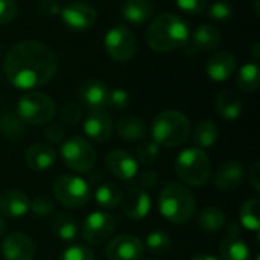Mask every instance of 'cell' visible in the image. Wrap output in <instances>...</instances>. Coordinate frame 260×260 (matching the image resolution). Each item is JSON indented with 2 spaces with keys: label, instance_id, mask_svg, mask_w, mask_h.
Here are the masks:
<instances>
[{
  "label": "cell",
  "instance_id": "9a60e30c",
  "mask_svg": "<svg viewBox=\"0 0 260 260\" xmlns=\"http://www.w3.org/2000/svg\"><path fill=\"white\" fill-rule=\"evenodd\" d=\"M2 256L5 260H32L35 244L26 233H11L2 239Z\"/></svg>",
  "mask_w": 260,
  "mask_h": 260
},
{
  "label": "cell",
  "instance_id": "f1b7e54d",
  "mask_svg": "<svg viewBox=\"0 0 260 260\" xmlns=\"http://www.w3.org/2000/svg\"><path fill=\"white\" fill-rule=\"evenodd\" d=\"M122 197H123V190L114 183H104L94 192V200L98 206H101L105 210L119 207Z\"/></svg>",
  "mask_w": 260,
  "mask_h": 260
},
{
  "label": "cell",
  "instance_id": "603a6c76",
  "mask_svg": "<svg viewBox=\"0 0 260 260\" xmlns=\"http://www.w3.org/2000/svg\"><path fill=\"white\" fill-rule=\"evenodd\" d=\"M215 108L218 114L225 120H236L242 113V102L239 96L232 90H222L215 99Z\"/></svg>",
  "mask_w": 260,
  "mask_h": 260
},
{
  "label": "cell",
  "instance_id": "bcb514c9",
  "mask_svg": "<svg viewBox=\"0 0 260 260\" xmlns=\"http://www.w3.org/2000/svg\"><path fill=\"white\" fill-rule=\"evenodd\" d=\"M38 6L41 12L47 15H59L61 12V5L58 3V0H40Z\"/></svg>",
  "mask_w": 260,
  "mask_h": 260
},
{
  "label": "cell",
  "instance_id": "ba28073f",
  "mask_svg": "<svg viewBox=\"0 0 260 260\" xmlns=\"http://www.w3.org/2000/svg\"><path fill=\"white\" fill-rule=\"evenodd\" d=\"M59 154L66 166L79 174L90 172L96 163V151L93 145L81 136L66 139L61 143Z\"/></svg>",
  "mask_w": 260,
  "mask_h": 260
},
{
  "label": "cell",
  "instance_id": "6da1fadb",
  "mask_svg": "<svg viewBox=\"0 0 260 260\" xmlns=\"http://www.w3.org/2000/svg\"><path fill=\"white\" fill-rule=\"evenodd\" d=\"M58 70V56L46 43L26 40L14 44L5 56V75L18 90L46 85Z\"/></svg>",
  "mask_w": 260,
  "mask_h": 260
},
{
  "label": "cell",
  "instance_id": "ee69618b",
  "mask_svg": "<svg viewBox=\"0 0 260 260\" xmlns=\"http://www.w3.org/2000/svg\"><path fill=\"white\" fill-rule=\"evenodd\" d=\"M158 184V174L152 169H148L145 171L142 175H140V187L145 189V190H152L155 189Z\"/></svg>",
  "mask_w": 260,
  "mask_h": 260
},
{
  "label": "cell",
  "instance_id": "7bdbcfd3",
  "mask_svg": "<svg viewBox=\"0 0 260 260\" xmlns=\"http://www.w3.org/2000/svg\"><path fill=\"white\" fill-rule=\"evenodd\" d=\"M44 136L49 140V143H53V145H58L59 143L61 145L66 140V129L59 123H52V125H49L46 128Z\"/></svg>",
  "mask_w": 260,
  "mask_h": 260
},
{
  "label": "cell",
  "instance_id": "7402d4cb",
  "mask_svg": "<svg viewBox=\"0 0 260 260\" xmlns=\"http://www.w3.org/2000/svg\"><path fill=\"white\" fill-rule=\"evenodd\" d=\"M30 209L29 197L20 190H6L0 193V213L6 218H21Z\"/></svg>",
  "mask_w": 260,
  "mask_h": 260
},
{
  "label": "cell",
  "instance_id": "7c38bea8",
  "mask_svg": "<svg viewBox=\"0 0 260 260\" xmlns=\"http://www.w3.org/2000/svg\"><path fill=\"white\" fill-rule=\"evenodd\" d=\"M151 206H152V203H151L149 192L139 186L128 189L126 193H123L122 201H120L123 215L133 221H140V219L146 218L151 210Z\"/></svg>",
  "mask_w": 260,
  "mask_h": 260
},
{
  "label": "cell",
  "instance_id": "4fadbf2b",
  "mask_svg": "<svg viewBox=\"0 0 260 260\" xmlns=\"http://www.w3.org/2000/svg\"><path fill=\"white\" fill-rule=\"evenodd\" d=\"M221 260H251L248 244L241 236V230L236 222L227 225V235L219 245Z\"/></svg>",
  "mask_w": 260,
  "mask_h": 260
},
{
  "label": "cell",
  "instance_id": "c3c4849f",
  "mask_svg": "<svg viewBox=\"0 0 260 260\" xmlns=\"http://www.w3.org/2000/svg\"><path fill=\"white\" fill-rule=\"evenodd\" d=\"M5 235H6V224H5V221L0 218V239H3Z\"/></svg>",
  "mask_w": 260,
  "mask_h": 260
},
{
  "label": "cell",
  "instance_id": "f546056e",
  "mask_svg": "<svg viewBox=\"0 0 260 260\" xmlns=\"http://www.w3.org/2000/svg\"><path fill=\"white\" fill-rule=\"evenodd\" d=\"M239 219L244 229L250 232H259L260 229V203L257 198L247 200L239 210Z\"/></svg>",
  "mask_w": 260,
  "mask_h": 260
},
{
  "label": "cell",
  "instance_id": "7dc6e473",
  "mask_svg": "<svg viewBox=\"0 0 260 260\" xmlns=\"http://www.w3.org/2000/svg\"><path fill=\"white\" fill-rule=\"evenodd\" d=\"M190 260H218V259H216V257H213V256H209V254H200V256L192 257Z\"/></svg>",
  "mask_w": 260,
  "mask_h": 260
},
{
  "label": "cell",
  "instance_id": "52a82bcc",
  "mask_svg": "<svg viewBox=\"0 0 260 260\" xmlns=\"http://www.w3.org/2000/svg\"><path fill=\"white\" fill-rule=\"evenodd\" d=\"M56 114L55 102L43 93L29 91L17 102V116L29 125H46Z\"/></svg>",
  "mask_w": 260,
  "mask_h": 260
},
{
  "label": "cell",
  "instance_id": "74e56055",
  "mask_svg": "<svg viewBox=\"0 0 260 260\" xmlns=\"http://www.w3.org/2000/svg\"><path fill=\"white\" fill-rule=\"evenodd\" d=\"M59 119L67 126H76L82 119V107L75 102L64 105L59 113Z\"/></svg>",
  "mask_w": 260,
  "mask_h": 260
},
{
  "label": "cell",
  "instance_id": "836d02e7",
  "mask_svg": "<svg viewBox=\"0 0 260 260\" xmlns=\"http://www.w3.org/2000/svg\"><path fill=\"white\" fill-rule=\"evenodd\" d=\"M145 247L154 254H166L172 247V239H171L169 233H166L163 230H155L146 236Z\"/></svg>",
  "mask_w": 260,
  "mask_h": 260
},
{
  "label": "cell",
  "instance_id": "2e32d148",
  "mask_svg": "<svg viewBox=\"0 0 260 260\" xmlns=\"http://www.w3.org/2000/svg\"><path fill=\"white\" fill-rule=\"evenodd\" d=\"M84 133L98 143L107 142L113 134V122L104 108H91L84 120Z\"/></svg>",
  "mask_w": 260,
  "mask_h": 260
},
{
  "label": "cell",
  "instance_id": "8d00e7d4",
  "mask_svg": "<svg viewBox=\"0 0 260 260\" xmlns=\"http://www.w3.org/2000/svg\"><path fill=\"white\" fill-rule=\"evenodd\" d=\"M207 14H209L210 20H213L216 23H224V21L232 18L233 9H232V6L225 0H218V2L210 5Z\"/></svg>",
  "mask_w": 260,
  "mask_h": 260
},
{
  "label": "cell",
  "instance_id": "30bf717a",
  "mask_svg": "<svg viewBox=\"0 0 260 260\" xmlns=\"http://www.w3.org/2000/svg\"><path fill=\"white\" fill-rule=\"evenodd\" d=\"M117 222H119L117 216L107 212L96 210L90 213L82 224L81 229L82 239L90 245H101L111 238V235L117 227Z\"/></svg>",
  "mask_w": 260,
  "mask_h": 260
},
{
  "label": "cell",
  "instance_id": "f907efd6",
  "mask_svg": "<svg viewBox=\"0 0 260 260\" xmlns=\"http://www.w3.org/2000/svg\"><path fill=\"white\" fill-rule=\"evenodd\" d=\"M256 260H260V257H259V256H257V257H256Z\"/></svg>",
  "mask_w": 260,
  "mask_h": 260
},
{
  "label": "cell",
  "instance_id": "d590c367",
  "mask_svg": "<svg viewBox=\"0 0 260 260\" xmlns=\"http://www.w3.org/2000/svg\"><path fill=\"white\" fill-rule=\"evenodd\" d=\"M29 210L35 216L46 218L49 215H53V212H55V201L50 197L40 195V197H37V198H34L30 201V209Z\"/></svg>",
  "mask_w": 260,
  "mask_h": 260
},
{
  "label": "cell",
  "instance_id": "8fae6325",
  "mask_svg": "<svg viewBox=\"0 0 260 260\" xmlns=\"http://www.w3.org/2000/svg\"><path fill=\"white\" fill-rule=\"evenodd\" d=\"M61 20L72 30H87L94 26L98 20L96 8L85 0H75L61 8Z\"/></svg>",
  "mask_w": 260,
  "mask_h": 260
},
{
  "label": "cell",
  "instance_id": "e575fe53",
  "mask_svg": "<svg viewBox=\"0 0 260 260\" xmlns=\"http://www.w3.org/2000/svg\"><path fill=\"white\" fill-rule=\"evenodd\" d=\"M160 157V146L155 142H142L134 154V158L139 165H154Z\"/></svg>",
  "mask_w": 260,
  "mask_h": 260
},
{
  "label": "cell",
  "instance_id": "4316f807",
  "mask_svg": "<svg viewBox=\"0 0 260 260\" xmlns=\"http://www.w3.org/2000/svg\"><path fill=\"white\" fill-rule=\"evenodd\" d=\"M221 41H222L221 32L213 24H201L197 27L193 34V46L197 50H203V52L216 50Z\"/></svg>",
  "mask_w": 260,
  "mask_h": 260
},
{
  "label": "cell",
  "instance_id": "484cf974",
  "mask_svg": "<svg viewBox=\"0 0 260 260\" xmlns=\"http://www.w3.org/2000/svg\"><path fill=\"white\" fill-rule=\"evenodd\" d=\"M50 229L53 235L64 242H70L78 236V224L75 218L67 212H55L52 216Z\"/></svg>",
  "mask_w": 260,
  "mask_h": 260
},
{
  "label": "cell",
  "instance_id": "7a4b0ae2",
  "mask_svg": "<svg viewBox=\"0 0 260 260\" xmlns=\"http://www.w3.org/2000/svg\"><path fill=\"white\" fill-rule=\"evenodd\" d=\"M146 43L155 52H172L186 47L190 38L187 23L172 12L157 15L146 29Z\"/></svg>",
  "mask_w": 260,
  "mask_h": 260
},
{
  "label": "cell",
  "instance_id": "3957f363",
  "mask_svg": "<svg viewBox=\"0 0 260 260\" xmlns=\"http://www.w3.org/2000/svg\"><path fill=\"white\" fill-rule=\"evenodd\" d=\"M158 210L166 221L183 225L195 216L197 201L184 184L168 183L158 193Z\"/></svg>",
  "mask_w": 260,
  "mask_h": 260
},
{
  "label": "cell",
  "instance_id": "f35d334b",
  "mask_svg": "<svg viewBox=\"0 0 260 260\" xmlns=\"http://www.w3.org/2000/svg\"><path fill=\"white\" fill-rule=\"evenodd\" d=\"M58 260H96L94 253L85 245H72L66 248Z\"/></svg>",
  "mask_w": 260,
  "mask_h": 260
},
{
  "label": "cell",
  "instance_id": "83f0119b",
  "mask_svg": "<svg viewBox=\"0 0 260 260\" xmlns=\"http://www.w3.org/2000/svg\"><path fill=\"white\" fill-rule=\"evenodd\" d=\"M198 227L206 233H216L222 230L227 224V218L224 212L218 207H204L200 210L197 218Z\"/></svg>",
  "mask_w": 260,
  "mask_h": 260
},
{
  "label": "cell",
  "instance_id": "681fc988",
  "mask_svg": "<svg viewBox=\"0 0 260 260\" xmlns=\"http://www.w3.org/2000/svg\"><path fill=\"white\" fill-rule=\"evenodd\" d=\"M257 50H259V43H256V44H254V47H253V56H254V59H257V58H259Z\"/></svg>",
  "mask_w": 260,
  "mask_h": 260
},
{
  "label": "cell",
  "instance_id": "5b68a950",
  "mask_svg": "<svg viewBox=\"0 0 260 260\" xmlns=\"http://www.w3.org/2000/svg\"><path fill=\"white\" fill-rule=\"evenodd\" d=\"M178 178L190 187H203L212 175V163L201 148H186L175 158Z\"/></svg>",
  "mask_w": 260,
  "mask_h": 260
},
{
  "label": "cell",
  "instance_id": "1f68e13d",
  "mask_svg": "<svg viewBox=\"0 0 260 260\" xmlns=\"http://www.w3.org/2000/svg\"><path fill=\"white\" fill-rule=\"evenodd\" d=\"M259 67L256 62H247L238 73V87L245 93H256L259 90Z\"/></svg>",
  "mask_w": 260,
  "mask_h": 260
},
{
  "label": "cell",
  "instance_id": "ac0fdd59",
  "mask_svg": "<svg viewBox=\"0 0 260 260\" xmlns=\"http://www.w3.org/2000/svg\"><path fill=\"white\" fill-rule=\"evenodd\" d=\"M244 181V169L239 161H224L215 174V186L219 192L232 193L236 192Z\"/></svg>",
  "mask_w": 260,
  "mask_h": 260
},
{
  "label": "cell",
  "instance_id": "b9f144b4",
  "mask_svg": "<svg viewBox=\"0 0 260 260\" xmlns=\"http://www.w3.org/2000/svg\"><path fill=\"white\" fill-rule=\"evenodd\" d=\"M177 6L187 14H201L207 8V0H175Z\"/></svg>",
  "mask_w": 260,
  "mask_h": 260
},
{
  "label": "cell",
  "instance_id": "cb8c5ba5",
  "mask_svg": "<svg viewBox=\"0 0 260 260\" xmlns=\"http://www.w3.org/2000/svg\"><path fill=\"white\" fill-rule=\"evenodd\" d=\"M117 134L125 142H142L146 136V123L137 116H123L117 122Z\"/></svg>",
  "mask_w": 260,
  "mask_h": 260
},
{
  "label": "cell",
  "instance_id": "5bb4252c",
  "mask_svg": "<svg viewBox=\"0 0 260 260\" xmlns=\"http://www.w3.org/2000/svg\"><path fill=\"white\" fill-rule=\"evenodd\" d=\"M145 247L142 241L133 235L116 236L107 247L105 254L108 260H140Z\"/></svg>",
  "mask_w": 260,
  "mask_h": 260
},
{
  "label": "cell",
  "instance_id": "277c9868",
  "mask_svg": "<svg viewBox=\"0 0 260 260\" xmlns=\"http://www.w3.org/2000/svg\"><path fill=\"white\" fill-rule=\"evenodd\" d=\"M190 133V122L175 110H166L155 116L151 126L152 142L163 148H177L183 145Z\"/></svg>",
  "mask_w": 260,
  "mask_h": 260
},
{
  "label": "cell",
  "instance_id": "d6a6232c",
  "mask_svg": "<svg viewBox=\"0 0 260 260\" xmlns=\"http://www.w3.org/2000/svg\"><path fill=\"white\" fill-rule=\"evenodd\" d=\"M0 131L9 140H20L24 134V122L17 113L5 111L0 114Z\"/></svg>",
  "mask_w": 260,
  "mask_h": 260
},
{
  "label": "cell",
  "instance_id": "8992f818",
  "mask_svg": "<svg viewBox=\"0 0 260 260\" xmlns=\"http://www.w3.org/2000/svg\"><path fill=\"white\" fill-rule=\"evenodd\" d=\"M53 198L67 209L84 207L91 197L90 184L78 175L64 174L59 175L52 184Z\"/></svg>",
  "mask_w": 260,
  "mask_h": 260
},
{
  "label": "cell",
  "instance_id": "44dd1931",
  "mask_svg": "<svg viewBox=\"0 0 260 260\" xmlns=\"http://www.w3.org/2000/svg\"><path fill=\"white\" fill-rule=\"evenodd\" d=\"M24 161L29 169L35 172H43L55 165L56 151L49 143H35L26 151Z\"/></svg>",
  "mask_w": 260,
  "mask_h": 260
},
{
  "label": "cell",
  "instance_id": "60d3db41",
  "mask_svg": "<svg viewBox=\"0 0 260 260\" xmlns=\"http://www.w3.org/2000/svg\"><path fill=\"white\" fill-rule=\"evenodd\" d=\"M18 14V5L15 0H0V24L11 23Z\"/></svg>",
  "mask_w": 260,
  "mask_h": 260
},
{
  "label": "cell",
  "instance_id": "d4e9b609",
  "mask_svg": "<svg viewBox=\"0 0 260 260\" xmlns=\"http://www.w3.org/2000/svg\"><path fill=\"white\" fill-rule=\"evenodd\" d=\"M154 6L149 0H125L122 5V15L133 24H143L151 20Z\"/></svg>",
  "mask_w": 260,
  "mask_h": 260
},
{
  "label": "cell",
  "instance_id": "d6986e66",
  "mask_svg": "<svg viewBox=\"0 0 260 260\" xmlns=\"http://www.w3.org/2000/svg\"><path fill=\"white\" fill-rule=\"evenodd\" d=\"M236 72V58L233 53L227 50H221L213 53L206 66L207 76L215 82H224L233 76Z\"/></svg>",
  "mask_w": 260,
  "mask_h": 260
},
{
  "label": "cell",
  "instance_id": "ffe728a7",
  "mask_svg": "<svg viewBox=\"0 0 260 260\" xmlns=\"http://www.w3.org/2000/svg\"><path fill=\"white\" fill-rule=\"evenodd\" d=\"M78 96L82 105L91 108H102L107 105L108 87L104 81L99 79H87L78 88Z\"/></svg>",
  "mask_w": 260,
  "mask_h": 260
},
{
  "label": "cell",
  "instance_id": "ab89813d",
  "mask_svg": "<svg viewBox=\"0 0 260 260\" xmlns=\"http://www.w3.org/2000/svg\"><path fill=\"white\" fill-rule=\"evenodd\" d=\"M128 101H129V96H128V93H126L125 90H122V88L108 90L107 105L111 107L113 110H116V111L123 110V108L128 105Z\"/></svg>",
  "mask_w": 260,
  "mask_h": 260
},
{
  "label": "cell",
  "instance_id": "f6af8a7d",
  "mask_svg": "<svg viewBox=\"0 0 260 260\" xmlns=\"http://www.w3.org/2000/svg\"><path fill=\"white\" fill-rule=\"evenodd\" d=\"M248 183L250 186L256 190L260 192V163L259 161H254L250 169H248Z\"/></svg>",
  "mask_w": 260,
  "mask_h": 260
},
{
  "label": "cell",
  "instance_id": "9c48e42d",
  "mask_svg": "<svg viewBox=\"0 0 260 260\" xmlns=\"http://www.w3.org/2000/svg\"><path fill=\"white\" fill-rule=\"evenodd\" d=\"M104 46L110 58L117 62H128L136 55V37L134 34L125 26L117 24L111 27L104 38Z\"/></svg>",
  "mask_w": 260,
  "mask_h": 260
},
{
  "label": "cell",
  "instance_id": "4dcf8cb0",
  "mask_svg": "<svg viewBox=\"0 0 260 260\" xmlns=\"http://www.w3.org/2000/svg\"><path fill=\"white\" fill-rule=\"evenodd\" d=\"M219 131L212 120H201L193 128V142L200 148H210L218 142Z\"/></svg>",
  "mask_w": 260,
  "mask_h": 260
},
{
  "label": "cell",
  "instance_id": "e0dca14e",
  "mask_svg": "<svg viewBox=\"0 0 260 260\" xmlns=\"http://www.w3.org/2000/svg\"><path fill=\"white\" fill-rule=\"evenodd\" d=\"M107 169L119 180L131 181L136 178L139 172V163L136 161L134 155L123 149H114L111 151L105 158Z\"/></svg>",
  "mask_w": 260,
  "mask_h": 260
}]
</instances>
